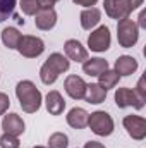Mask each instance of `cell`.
<instances>
[{
	"mask_svg": "<svg viewBox=\"0 0 146 148\" xmlns=\"http://www.w3.org/2000/svg\"><path fill=\"white\" fill-rule=\"evenodd\" d=\"M16 50L23 57H26V59H35V57H40L45 52V43H43L41 38L26 35V36L21 38V41H19V45H17Z\"/></svg>",
	"mask_w": 146,
	"mask_h": 148,
	"instance_id": "6",
	"label": "cell"
},
{
	"mask_svg": "<svg viewBox=\"0 0 146 148\" xmlns=\"http://www.w3.org/2000/svg\"><path fill=\"white\" fill-rule=\"evenodd\" d=\"M127 134L136 140V141H141L146 138V119L145 117H139V115H126L124 121H122Z\"/></svg>",
	"mask_w": 146,
	"mask_h": 148,
	"instance_id": "8",
	"label": "cell"
},
{
	"mask_svg": "<svg viewBox=\"0 0 146 148\" xmlns=\"http://www.w3.org/2000/svg\"><path fill=\"white\" fill-rule=\"evenodd\" d=\"M138 69V60L131 55H120L117 60H115V73L119 76H131V74L136 73Z\"/></svg>",
	"mask_w": 146,
	"mask_h": 148,
	"instance_id": "14",
	"label": "cell"
},
{
	"mask_svg": "<svg viewBox=\"0 0 146 148\" xmlns=\"http://www.w3.org/2000/svg\"><path fill=\"white\" fill-rule=\"evenodd\" d=\"M19 7H21L23 14H26V16H35L40 10L38 0H19Z\"/></svg>",
	"mask_w": 146,
	"mask_h": 148,
	"instance_id": "24",
	"label": "cell"
},
{
	"mask_svg": "<svg viewBox=\"0 0 146 148\" xmlns=\"http://www.w3.org/2000/svg\"><path fill=\"white\" fill-rule=\"evenodd\" d=\"M117 40L122 48H132L139 40V28L132 19H120L117 23Z\"/></svg>",
	"mask_w": 146,
	"mask_h": 148,
	"instance_id": "4",
	"label": "cell"
},
{
	"mask_svg": "<svg viewBox=\"0 0 146 148\" xmlns=\"http://www.w3.org/2000/svg\"><path fill=\"white\" fill-rule=\"evenodd\" d=\"M45 105H46V110L50 112L52 115H60L64 112V109H65V100L62 98V95L57 90H52L46 95Z\"/></svg>",
	"mask_w": 146,
	"mask_h": 148,
	"instance_id": "15",
	"label": "cell"
},
{
	"mask_svg": "<svg viewBox=\"0 0 146 148\" xmlns=\"http://www.w3.org/2000/svg\"><path fill=\"white\" fill-rule=\"evenodd\" d=\"M69 147V138L64 133H53L48 138V148H67Z\"/></svg>",
	"mask_w": 146,
	"mask_h": 148,
	"instance_id": "22",
	"label": "cell"
},
{
	"mask_svg": "<svg viewBox=\"0 0 146 148\" xmlns=\"http://www.w3.org/2000/svg\"><path fill=\"white\" fill-rule=\"evenodd\" d=\"M24 121L17 115V114H7L3 115L2 119V129L3 133L7 134H12V136H19L24 133Z\"/></svg>",
	"mask_w": 146,
	"mask_h": 148,
	"instance_id": "11",
	"label": "cell"
},
{
	"mask_svg": "<svg viewBox=\"0 0 146 148\" xmlns=\"http://www.w3.org/2000/svg\"><path fill=\"white\" fill-rule=\"evenodd\" d=\"M21 38H23V35L16 28H5L2 31V41H3V45L9 50H16L17 45H19V41H21Z\"/></svg>",
	"mask_w": 146,
	"mask_h": 148,
	"instance_id": "20",
	"label": "cell"
},
{
	"mask_svg": "<svg viewBox=\"0 0 146 148\" xmlns=\"http://www.w3.org/2000/svg\"><path fill=\"white\" fill-rule=\"evenodd\" d=\"M88 126L96 136H110L113 133V119L105 110H96L88 115Z\"/></svg>",
	"mask_w": 146,
	"mask_h": 148,
	"instance_id": "5",
	"label": "cell"
},
{
	"mask_svg": "<svg viewBox=\"0 0 146 148\" xmlns=\"http://www.w3.org/2000/svg\"><path fill=\"white\" fill-rule=\"evenodd\" d=\"M108 69V62L105 59L95 57V59H86L83 62V71L88 76H100L103 71Z\"/></svg>",
	"mask_w": 146,
	"mask_h": 148,
	"instance_id": "19",
	"label": "cell"
},
{
	"mask_svg": "<svg viewBox=\"0 0 146 148\" xmlns=\"http://www.w3.org/2000/svg\"><path fill=\"white\" fill-rule=\"evenodd\" d=\"M33 148H45V147H33Z\"/></svg>",
	"mask_w": 146,
	"mask_h": 148,
	"instance_id": "32",
	"label": "cell"
},
{
	"mask_svg": "<svg viewBox=\"0 0 146 148\" xmlns=\"http://www.w3.org/2000/svg\"><path fill=\"white\" fill-rule=\"evenodd\" d=\"M69 67H71V60L65 55L55 52L41 66V69H40V79H41L43 84H48L50 86V84H53L59 79V76L62 73L69 71Z\"/></svg>",
	"mask_w": 146,
	"mask_h": 148,
	"instance_id": "1",
	"label": "cell"
},
{
	"mask_svg": "<svg viewBox=\"0 0 146 148\" xmlns=\"http://www.w3.org/2000/svg\"><path fill=\"white\" fill-rule=\"evenodd\" d=\"M105 98H107V90H103L98 83H89V84H86L84 100H86L88 103L98 105V103L105 102Z\"/></svg>",
	"mask_w": 146,
	"mask_h": 148,
	"instance_id": "18",
	"label": "cell"
},
{
	"mask_svg": "<svg viewBox=\"0 0 146 148\" xmlns=\"http://www.w3.org/2000/svg\"><path fill=\"white\" fill-rule=\"evenodd\" d=\"M16 9V0H0V23L7 21Z\"/></svg>",
	"mask_w": 146,
	"mask_h": 148,
	"instance_id": "23",
	"label": "cell"
},
{
	"mask_svg": "<svg viewBox=\"0 0 146 148\" xmlns=\"http://www.w3.org/2000/svg\"><path fill=\"white\" fill-rule=\"evenodd\" d=\"M136 24H138V28H146V12L145 10L139 14V23H136Z\"/></svg>",
	"mask_w": 146,
	"mask_h": 148,
	"instance_id": "30",
	"label": "cell"
},
{
	"mask_svg": "<svg viewBox=\"0 0 146 148\" xmlns=\"http://www.w3.org/2000/svg\"><path fill=\"white\" fill-rule=\"evenodd\" d=\"M35 24H36L38 29H41V31H50L57 24V12L53 9L38 10L35 14Z\"/></svg>",
	"mask_w": 146,
	"mask_h": 148,
	"instance_id": "13",
	"label": "cell"
},
{
	"mask_svg": "<svg viewBox=\"0 0 146 148\" xmlns=\"http://www.w3.org/2000/svg\"><path fill=\"white\" fill-rule=\"evenodd\" d=\"M59 0H38V7L40 10H46V9H53V5Z\"/></svg>",
	"mask_w": 146,
	"mask_h": 148,
	"instance_id": "28",
	"label": "cell"
},
{
	"mask_svg": "<svg viewBox=\"0 0 146 148\" xmlns=\"http://www.w3.org/2000/svg\"><path fill=\"white\" fill-rule=\"evenodd\" d=\"M88 112L84 110V109H81V107H74L69 110L67 114V124L74 127V129H84L86 126H88Z\"/></svg>",
	"mask_w": 146,
	"mask_h": 148,
	"instance_id": "16",
	"label": "cell"
},
{
	"mask_svg": "<svg viewBox=\"0 0 146 148\" xmlns=\"http://www.w3.org/2000/svg\"><path fill=\"white\" fill-rule=\"evenodd\" d=\"M64 52H65V57L74 62H84L88 59V50L77 40H67L64 45Z\"/></svg>",
	"mask_w": 146,
	"mask_h": 148,
	"instance_id": "12",
	"label": "cell"
},
{
	"mask_svg": "<svg viewBox=\"0 0 146 148\" xmlns=\"http://www.w3.org/2000/svg\"><path fill=\"white\" fill-rule=\"evenodd\" d=\"M145 0H103V7L107 16L112 19H127L132 10H136L139 5H143Z\"/></svg>",
	"mask_w": 146,
	"mask_h": 148,
	"instance_id": "3",
	"label": "cell"
},
{
	"mask_svg": "<svg viewBox=\"0 0 146 148\" xmlns=\"http://www.w3.org/2000/svg\"><path fill=\"white\" fill-rule=\"evenodd\" d=\"M79 19H81L83 29H88V31H89V29H93V28L100 23L102 12H100V9H96V7H88V9H84V10L81 12Z\"/></svg>",
	"mask_w": 146,
	"mask_h": 148,
	"instance_id": "17",
	"label": "cell"
},
{
	"mask_svg": "<svg viewBox=\"0 0 146 148\" xmlns=\"http://www.w3.org/2000/svg\"><path fill=\"white\" fill-rule=\"evenodd\" d=\"M84 148H105V145H102L100 141H88Z\"/></svg>",
	"mask_w": 146,
	"mask_h": 148,
	"instance_id": "31",
	"label": "cell"
},
{
	"mask_svg": "<svg viewBox=\"0 0 146 148\" xmlns=\"http://www.w3.org/2000/svg\"><path fill=\"white\" fill-rule=\"evenodd\" d=\"M115 103L119 109H126V107H134L138 110H141L145 107V102H141L138 98V95L134 93V90L131 88H117L115 91Z\"/></svg>",
	"mask_w": 146,
	"mask_h": 148,
	"instance_id": "9",
	"label": "cell"
},
{
	"mask_svg": "<svg viewBox=\"0 0 146 148\" xmlns=\"http://www.w3.org/2000/svg\"><path fill=\"white\" fill-rule=\"evenodd\" d=\"M119 79H120V76L115 73V71L107 69V71H103V73L98 76V84H100L103 90L108 91L110 88H115V86L119 84Z\"/></svg>",
	"mask_w": 146,
	"mask_h": 148,
	"instance_id": "21",
	"label": "cell"
},
{
	"mask_svg": "<svg viewBox=\"0 0 146 148\" xmlns=\"http://www.w3.org/2000/svg\"><path fill=\"white\" fill-rule=\"evenodd\" d=\"M16 95L21 103V109L26 114H35L41 107V91L33 81H19L16 86Z\"/></svg>",
	"mask_w": 146,
	"mask_h": 148,
	"instance_id": "2",
	"label": "cell"
},
{
	"mask_svg": "<svg viewBox=\"0 0 146 148\" xmlns=\"http://www.w3.org/2000/svg\"><path fill=\"white\" fill-rule=\"evenodd\" d=\"M134 93L138 95V98L141 100V102H145L146 100V88H145V77H139V81H138V86H136V90H134Z\"/></svg>",
	"mask_w": 146,
	"mask_h": 148,
	"instance_id": "26",
	"label": "cell"
},
{
	"mask_svg": "<svg viewBox=\"0 0 146 148\" xmlns=\"http://www.w3.org/2000/svg\"><path fill=\"white\" fill-rule=\"evenodd\" d=\"M64 90L72 100H83L84 93H86V83H84L83 77H79L76 74H71L64 81Z\"/></svg>",
	"mask_w": 146,
	"mask_h": 148,
	"instance_id": "10",
	"label": "cell"
},
{
	"mask_svg": "<svg viewBox=\"0 0 146 148\" xmlns=\"http://www.w3.org/2000/svg\"><path fill=\"white\" fill-rule=\"evenodd\" d=\"M72 2L77 5H83V7H93L98 0H72Z\"/></svg>",
	"mask_w": 146,
	"mask_h": 148,
	"instance_id": "29",
	"label": "cell"
},
{
	"mask_svg": "<svg viewBox=\"0 0 146 148\" xmlns=\"http://www.w3.org/2000/svg\"><path fill=\"white\" fill-rule=\"evenodd\" d=\"M110 43H112V36H110V29L107 26L96 28L88 36V47L93 52H107L110 48Z\"/></svg>",
	"mask_w": 146,
	"mask_h": 148,
	"instance_id": "7",
	"label": "cell"
},
{
	"mask_svg": "<svg viewBox=\"0 0 146 148\" xmlns=\"http://www.w3.org/2000/svg\"><path fill=\"white\" fill-rule=\"evenodd\" d=\"M9 107H10V98H9V95H5V93L0 91V115H3L5 112L9 110Z\"/></svg>",
	"mask_w": 146,
	"mask_h": 148,
	"instance_id": "27",
	"label": "cell"
},
{
	"mask_svg": "<svg viewBox=\"0 0 146 148\" xmlns=\"http://www.w3.org/2000/svg\"><path fill=\"white\" fill-rule=\"evenodd\" d=\"M0 147L2 148H19L21 143H19L17 136H12V134L3 133V134L0 136Z\"/></svg>",
	"mask_w": 146,
	"mask_h": 148,
	"instance_id": "25",
	"label": "cell"
}]
</instances>
